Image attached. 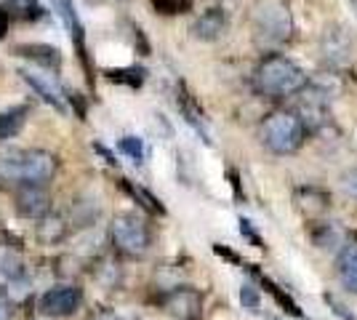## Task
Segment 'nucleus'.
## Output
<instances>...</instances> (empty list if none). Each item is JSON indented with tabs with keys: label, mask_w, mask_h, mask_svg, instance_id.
<instances>
[{
	"label": "nucleus",
	"mask_w": 357,
	"mask_h": 320,
	"mask_svg": "<svg viewBox=\"0 0 357 320\" xmlns=\"http://www.w3.org/2000/svg\"><path fill=\"white\" fill-rule=\"evenodd\" d=\"M240 302H243V307H248V310H259V294H256V289L253 286H243L240 289Z\"/></svg>",
	"instance_id": "nucleus-18"
},
{
	"label": "nucleus",
	"mask_w": 357,
	"mask_h": 320,
	"mask_svg": "<svg viewBox=\"0 0 357 320\" xmlns=\"http://www.w3.org/2000/svg\"><path fill=\"white\" fill-rule=\"evenodd\" d=\"M342 190L352 200H357V168H349L342 176Z\"/></svg>",
	"instance_id": "nucleus-17"
},
{
	"label": "nucleus",
	"mask_w": 357,
	"mask_h": 320,
	"mask_svg": "<svg viewBox=\"0 0 357 320\" xmlns=\"http://www.w3.org/2000/svg\"><path fill=\"white\" fill-rule=\"evenodd\" d=\"M336 267H339V277L344 286L352 294H357V243L344 245L339 259H336Z\"/></svg>",
	"instance_id": "nucleus-11"
},
{
	"label": "nucleus",
	"mask_w": 357,
	"mask_h": 320,
	"mask_svg": "<svg viewBox=\"0 0 357 320\" xmlns=\"http://www.w3.org/2000/svg\"><path fill=\"white\" fill-rule=\"evenodd\" d=\"M51 3H54V8H56L59 19L64 22L70 40L77 46L80 56H86V27H83L80 16H77V11H75V3L73 0H51Z\"/></svg>",
	"instance_id": "nucleus-9"
},
{
	"label": "nucleus",
	"mask_w": 357,
	"mask_h": 320,
	"mask_svg": "<svg viewBox=\"0 0 357 320\" xmlns=\"http://www.w3.org/2000/svg\"><path fill=\"white\" fill-rule=\"evenodd\" d=\"M304 137H307V125L291 109L272 112L261 123V144L272 155H294L304 144Z\"/></svg>",
	"instance_id": "nucleus-3"
},
{
	"label": "nucleus",
	"mask_w": 357,
	"mask_h": 320,
	"mask_svg": "<svg viewBox=\"0 0 357 320\" xmlns=\"http://www.w3.org/2000/svg\"><path fill=\"white\" fill-rule=\"evenodd\" d=\"M224 30H227V14L222 8H208L206 14L197 16V22L192 24L195 38H200V40H216Z\"/></svg>",
	"instance_id": "nucleus-10"
},
{
	"label": "nucleus",
	"mask_w": 357,
	"mask_h": 320,
	"mask_svg": "<svg viewBox=\"0 0 357 320\" xmlns=\"http://www.w3.org/2000/svg\"><path fill=\"white\" fill-rule=\"evenodd\" d=\"M83 305V291L73 286V283H64V286H54L40 296V312L48 318H67L75 315Z\"/></svg>",
	"instance_id": "nucleus-6"
},
{
	"label": "nucleus",
	"mask_w": 357,
	"mask_h": 320,
	"mask_svg": "<svg viewBox=\"0 0 357 320\" xmlns=\"http://www.w3.org/2000/svg\"><path fill=\"white\" fill-rule=\"evenodd\" d=\"M0 320H11V307L6 302V296H0Z\"/></svg>",
	"instance_id": "nucleus-19"
},
{
	"label": "nucleus",
	"mask_w": 357,
	"mask_h": 320,
	"mask_svg": "<svg viewBox=\"0 0 357 320\" xmlns=\"http://www.w3.org/2000/svg\"><path fill=\"white\" fill-rule=\"evenodd\" d=\"M109 77H112V80H123V83H128V86H142L144 70H134V67H128V70H109Z\"/></svg>",
	"instance_id": "nucleus-16"
},
{
	"label": "nucleus",
	"mask_w": 357,
	"mask_h": 320,
	"mask_svg": "<svg viewBox=\"0 0 357 320\" xmlns=\"http://www.w3.org/2000/svg\"><path fill=\"white\" fill-rule=\"evenodd\" d=\"M67 235V222L56 216V213H45L40 216V224H38V238L43 243H56Z\"/></svg>",
	"instance_id": "nucleus-12"
},
{
	"label": "nucleus",
	"mask_w": 357,
	"mask_h": 320,
	"mask_svg": "<svg viewBox=\"0 0 357 320\" xmlns=\"http://www.w3.org/2000/svg\"><path fill=\"white\" fill-rule=\"evenodd\" d=\"M24 118H27V107H14V109L0 112V142L16 137L24 125Z\"/></svg>",
	"instance_id": "nucleus-13"
},
{
	"label": "nucleus",
	"mask_w": 357,
	"mask_h": 320,
	"mask_svg": "<svg viewBox=\"0 0 357 320\" xmlns=\"http://www.w3.org/2000/svg\"><path fill=\"white\" fill-rule=\"evenodd\" d=\"M19 54H22V56H30V59L43 61L45 67H51V64L56 67V64H59V51L51 46H22Z\"/></svg>",
	"instance_id": "nucleus-15"
},
{
	"label": "nucleus",
	"mask_w": 357,
	"mask_h": 320,
	"mask_svg": "<svg viewBox=\"0 0 357 320\" xmlns=\"http://www.w3.org/2000/svg\"><path fill=\"white\" fill-rule=\"evenodd\" d=\"M112 241L126 254H144L149 248V227L136 213H120L112 222Z\"/></svg>",
	"instance_id": "nucleus-5"
},
{
	"label": "nucleus",
	"mask_w": 357,
	"mask_h": 320,
	"mask_svg": "<svg viewBox=\"0 0 357 320\" xmlns=\"http://www.w3.org/2000/svg\"><path fill=\"white\" fill-rule=\"evenodd\" d=\"M3 30H6V14L0 11V35H3Z\"/></svg>",
	"instance_id": "nucleus-20"
},
{
	"label": "nucleus",
	"mask_w": 357,
	"mask_h": 320,
	"mask_svg": "<svg viewBox=\"0 0 357 320\" xmlns=\"http://www.w3.org/2000/svg\"><path fill=\"white\" fill-rule=\"evenodd\" d=\"M307 83H310L307 73L296 61L280 56V54H272L267 59H261V64L256 67V89L272 99L294 96V93L304 91Z\"/></svg>",
	"instance_id": "nucleus-2"
},
{
	"label": "nucleus",
	"mask_w": 357,
	"mask_h": 320,
	"mask_svg": "<svg viewBox=\"0 0 357 320\" xmlns=\"http://www.w3.org/2000/svg\"><path fill=\"white\" fill-rule=\"evenodd\" d=\"M16 208L27 219H40L48 213V192L43 184H22L19 195H16Z\"/></svg>",
	"instance_id": "nucleus-8"
},
{
	"label": "nucleus",
	"mask_w": 357,
	"mask_h": 320,
	"mask_svg": "<svg viewBox=\"0 0 357 320\" xmlns=\"http://www.w3.org/2000/svg\"><path fill=\"white\" fill-rule=\"evenodd\" d=\"M253 30L264 43H283L294 32L291 11L280 0H259L253 8Z\"/></svg>",
	"instance_id": "nucleus-4"
},
{
	"label": "nucleus",
	"mask_w": 357,
	"mask_h": 320,
	"mask_svg": "<svg viewBox=\"0 0 357 320\" xmlns=\"http://www.w3.org/2000/svg\"><path fill=\"white\" fill-rule=\"evenodd\" d=\"M56 174V158L45 150H8L0 155V184H45Z\"/></svg>",
	"instance_id": "nucleus-1"
},
{
	"label": "nucleus",
	"mask_w": 357,
	"mask_h": 320,
	"mask_svg": "<svg viewBox=\"0 0 357 320\" xmlns=\"http://www.w3.org/2000/svg\"><path fill=\"white\" fill-rule=\"evenodd\" d=\"M118 150L126 155L131 163H136V166H139V163H144V158H147V144H144V139L134 137V134H128V137L120 139Z\"/></svg>",
	"instance_id": "nucleus-14"
},
{
	"label": "nucleus",
	"mask_w": 357,
	"mask_h": 320,
	"mask_svg": "<svg viewBox=\"0 0 357 320\" xmlns=\"http://www.w3.org/2000/svg\"><path fill=\"white\" fill-rule=\"evenodd\" d=\"M22 77L43 96L48 105H54L61 112L67 109V105H64V89L59 86L56 75H51L48 70H32V67H27V70H22Z\"/></svg>",
	"instance_id": "nucleus-7"
}]
</instances>
